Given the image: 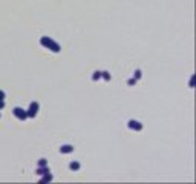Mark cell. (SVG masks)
<instances>
[{"instance_id":"cell-11","label":"cell","mask_w":196,"mask_h":184,"mask_svg":"<svg viewBox=\"0 0 196 184\" xmlns=\"http://www.w3.org/2000/svg\"><path fill=\"white\" fill-rule=\"evenodd\" d=\"M141 75H143V72H141L139 69H137V71H135V74H133V78H135V80H139Z\"/></svg>"},{"instance_id":"cell-2","label":"cell","mask_w":196,"mask_h":184,"mask_svg":"<svg viewBox=\"0 0 196 184\" xmlns=\"http://www.w3.org/2000/svg\"><path fill=\"white\" fill-rule=\"evenodd\" d=\"M40 109V104L37 103V101H32V103L29 104L28 111H26V115H28V118H35L37 117V112Z\"/></svg>"},{"instance_id":"cell-6","label":"cell","mask_w":196,"mask_h":184,"mask_svg":"<svg viewBox=\"0 0 196 184\" xmlns=\"http://www.w3.org/2000/svg\"><path fill=\"white\" fill-rule=\"evenodd\" d=\"M46 172H49L48 166H38V167H37V170H35V173H37V175H40V176L45 175Z\"/></svg>"},{"instance_id":"cell-9","label":"cell","mask_w":196,"mask_h":184,"mask_svg":"<svg viewBox=\"0 0 196 184\" xmlns=\"http://www.w3.org/2000/svg\"><path fill=\"white\" fill-rule=\"evenodd\" d=\"M101 77H103L106 81H109L110 80V74L107 72V71H101Z\"/></svg>"},{"instance_id":"cell-15","label":"cell","mask_w":196,"mask_h":184,"mask_svg":"<svg viewBox=\"0 0 196 184\" xmlns=\"http://www.w3.org/2000/svg\"><path fill=\"white\" fill-rule=\"evenodd\" d=\"M3 107H5V101H3V100H0V111H2Z\"/></svg>"},{"instance_id":"cell-3","label":"cell","mask_w":196,"mask_h":184,"mask_svg":"<svg viewBox=\"0 0 196 184\" xmlns=\"http://www.w3.org/2000/svg\"><path fill=\"white\" fill-rule=\"evenodd\" d=\"M12 114H14L18 120H22V121H25L26 118H28V115H26V111H25V109H22V107H18V106L12 109Z\"/></svg>"},{"instance_id":"cell-14","label":"cell","mask_w":196,"mask_h":184,"mask_svg":"<svg viewBox=\"0 0 196 184\" xmlns=\"http://www.w3.org/2000/svg\"><path fill=\"white\" fill-rule=\"evenodd\" d=\"M5 97H6V94L3 91H0V100H5Z\"/></svg>"},{"instance_id":"cell-12","label":"cell","mask_w":196,"mask_h":184,"mask_svg":"<svg viewBox=\"0 0 196 184\" xmlns=\"http://www.w3.org/2000/svg\"><path fill=\"white\" fill-rule=\"evenodd\" d=\"M38 166H48V161H46L45 158H42V160L38 161Z\"/></svg>"},{"instance_id":"cell-10","label":"cell","mask_w":196,"mask_h":184,"mask_svg":"<svg viewBox=\"0 0 196 184\" xmlns=\"http://www.w3.org/2000/svg\"><path fill=\"white\" fill-rule=\"evenodd\" d=\"M100 78H101V71H95V72H93V75H92V80L97 81V80H100Z\"/></svg>"},{"instance_id":"cell-5","label":"cell","mask_w":196,"mask_h":184,"mask_svg":"<svg viewBox=\"0 0 196 184\" xmlns=\"http://www.w3.org/2000/svg\"><path fill=\"white\" fill-rule=\"evenodd\" d=\"M71 152H74V146L71 144H63L60 147V153H71Z\"/></svg>"},{"instance_id":"cell-13","label":"cell","mask_w":196,"mask_h":184,"mask_svg":"<svg viewBox=\"0 0 196 184\" xmlns=\"http://www.w3.org/2000/svg\"><path fill=\"white\" fill-rule=\"evenodd\" d=\"M135 83H137V80H135V78H130L129 81H127V85H129V86H133Z\"/></svg>"},{"instance_id":"cell-1","label":"cell","mask_w":196,"mask_h":184,"mask_svg":"<svg viewBox=\"0 0 196 184\" xmlns=\"http://www.w3.org/2000/svg\"><path fill=\"white\" fill-rule=\"evenodd\" d=\"M40 43H42V46H45V48H48V49H51L52 52H60V51H62L60 45H58L57 42H54L51 37H42V38H40Z\"/></svg>"},{"instance_id":"cell-7","label":"cell","mask_w":196,"mask_h":184,"mask_svg":"<svg viewBox=\"0 0 196 184\" xmlns=\"http://www.w3.org/2000/svg\"><path fill=\"white\" fill-rule=\"evenodd\" d=\"M80 167H81V164H80L78 161H71V163H69V169H71V170H74V172L80 170Z\"/></svg>"},{"instance_id":"cell-4","label":"cell","mask_w":196,"mask_h":184,"mask_svg":"<svg viewBox=\"0 0 196 184\" xmlns=\"http://www.w3.org/2000/svg\"><path fill=\"white\" fill-rule=\"evenodd\" d=\"M127 126H129V129H132V131H143V123H139L138 120H129V123H127Z\"/></svg>"},{"instance_id":"cell-8","label":"cell","mask_w":196,"mask_h":184,"mask_svg":"<svg viewBox=\"0 0 196 184\" xmlns=\"http://www.w3.org/2000/svg\"><path fill=\"white\" fill-rule=\"evenodd\" d=\"M48 181H52V175L49 172H46L45 175H42V183H48Z\"/></svg>"}]
</instances>
